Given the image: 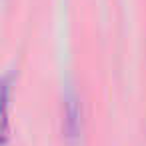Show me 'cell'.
Returning <instances> with one entry per match:
<instances>
[{"label": "cell", "instance_id": "cell-1", "mask_svg": "<svg viewBox=\"0 0 146 146\" xmlns=\"http://www.w3.org/2000/svg\"><path fill=\"white\" fill-rule=\"evenodd\" d=\"M62 140L68 146H78L82 138V102L72 86L66 88L62 96Z\"/></svg>", "mask_w": 146, "mask_h": 146}]
</instances>
